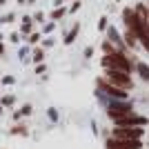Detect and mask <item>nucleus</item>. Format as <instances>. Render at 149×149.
<instances>
[{
  "label": "nucleus",
  "instance_id": "f3484780",
  "mask_svg": "<svg viewBox=\"0 0 149 149\" xmlns=\"http://www.w3.org/2000/svg\"><path fill=\"white\" fill-rule=\"evenodd\" d=\"M78 9H80V0H76V2H74V5H71V9H69V11H71V13H74V11H78Z\"/></svg>",
  "mask_w": 149,
  "mask_h": 149
},
{
  "label": "nucleus",
  "instance_id": "b1692460",
  "mask_svg": "<svg viewBox=\"0 0 149 149\" xmlns=\"http://www.w3.org/2000/svg\"><path fill=\"white\" fill-rule=\"evenodd\" d=\"M147 7H149V5H147Z\"/></svg>",
  "mask_w": 149,
  "mask_h": 149
},
{
  "label": "nucleus",
  "instance_id": "9d476101",
  "mask_svg": "<svg viewBox=\"0 0 149 149\" xmlns=\"http://www.w3.org/2000/svg\"><path fill=\"white\" fill-rule=\"evenodd\" d=\"M123 40H125V45H127V49H136L138 45V38H136V33H131L129 29H125V33H123Z\"/></svg>",
  "mask_w": 149,
  "mask_h": 149
},
{
  "label": "nucleus",
  "instance_id": "dca6fc26",
  "mask_svg": "<svg viewBox=\"0 0 149 149\" xmlns=\"http://www.w3.org/2000/svg\"><path fill=\"white\" fill-rule=\"evenodd\" d=\"M11 134H27V129H25V127H13Z\"/></svg>",
  "mask_w": 149,
  "mask_h": 149
},
{
  "label": "nucleus",
  "instance_id": "2eb2a0df",
  "mask_svg": "<svg viewBox=\"0 0 149 149\" xmlns=\"http://www.w3.org/2000/svg\"><path fill=\"white\" fill-rule=\"evenodd\" d=\"M98 29H100V31H105V29H107V18H100V22H98Z\"/></svg>",
  "mask_w": 149,
  "mask_h": 149
},
{
  "label": "nucleus",
  "instance_id": "423d86ee",
  "mask_svg": "<svg viewBox=\"0 0 149 149\" xmlns=\"http://www.w3.org/2000/svg\"><path fill=\"white\" fill-rule=\"evenodd\" d=\"M105 149H143V143H140V138L138 140H125V138L109 136L105 140Z\"/></svg>",
  "mask_w": 149,
  "mask_h": 149
},
{
  "label": "nucleus",
  "instance_id": "aec40b11",
  "mask_svg": "<svg viewBox=\"0 0 149 149\" xmlns=\"http://www.w3.org/2000/svg\"><path fill=\"white\" fill-rule=\"evenodd\" d=\"M2 54H5V45L0 42V56H2Z\"/></svg>",
  "mask_w": 149,
  "mask_h": 149
},
{
  "label": "nucleus",
  "instance_id": "6e6552de",
  "mask_svg": "<svg viewBox=\"0 0 149 149\" xmlns=\"http://www.w3.org/2000/svg\"><path fill=\"white\" fill-rule=\"evenodd\" d=\"M105 31H107V40H109L116 49H118V51H127V45H125L123 36L118 33V29H116V27H107Z\"/></svg>",
  "mask_w": 149,
  "mask_h": 149
},
{
  "label": "nucleus",
  "instance_id": "4be33fe9",
  "mask_svg": "<svg viewBox=\"0 0 149 149\" xmlns=\"http://www.w3.org/2000/svg\"><path fill=\"white\" fill-rule=\"evenodd\" d=\"M56 2H58V5H60V2H67V0H56Z\"/></svg>",
  "mask_w": 149,
  "mask_h": 149
},
{
  "label": "nucleus",
  "instance_id": "0eeeda50",
  "mask_svg": "<svg viewBox=\"0 0 149 149\" xmlns=\"http://www.w3.org/2000/svg\"><path fill=\"white\" fill-rule=\"evenodd\" d=\"M143 134H145V127H116L113 125L111 129V136L125 138V140H138V138H143Z\"/></svg>",
  "mask_w": 149,
  "mask_h": 149
},
{
  "label": "nucleus",
  "instance_id": "f03ea898",
  "mask_svg": "<svg viewBox=\"0 0 149 149\" xmlns=\"http://www.w3.org/2000/svg\"><path fill=\"white\" fill-rule=\"evenodd\" d=\"M136 11H138V25H136V38L140 47L149 54V22H147V5H136Z\"/></svg>",
  "mask_w": 149,
  "mask_h": 149
},
{
  "label": "nucleus",
  "instance_id": "f8f14e48",
  "mask_svg": "<svg viewBox=\"0 0 149 149\" xmlns=\"http://www.w3.org/2000/svg\"><path fill=\"white\" fill-rule=\"evenodd\" d=\"M42 60H45V49L36 47V49H33V62H42Z\"/></svg>",
  "mask_w": 149,
  "mask_h": 149
},
{
  "label": "nucleus",
  "instance_id": "a211bd4d",
  "mask_svg": "<svg viewBox=\"0 0 149 149\" xmlns=\"http://www.w3.org/2000/svg\"><path fill=\"white\" fill-rule=\"evenodd\" d=\"M2 105H13V96H7V98H2Z\"/></svg>",
  "mask_w": 149,
  "mask_h": 149
},
{
  "label": "nucleus",
  "instance_id": "f257e3e1",
  "mask_svg": "<svg viewBox=\"0 0 149 149\" xmlns=\"http://www.w3.org/2000/svg\"><path fill=\"white\" fill-rule=\"evenodd\" d=\"M100 65L105 69H120V71H127V74L134 71V60L127 56V51H118V49L111 51V54H105Z\"/></svg>",
  "mask_w": 149,
  "mask_h": 149
},
{
  "label": "nucleus",
  "instance_id": "7ed1b4c3",
  "mask_svg": "<svg viewBox=\"0 0 149 149\" xmlns=\"http://www.w3.org/2000/svg\"><path fill=\"white\" fill-rule=\"evenodd\" d=\"M105 78L111 82V85H116V87H120V89H127V91L134 87L131 74H127V71H120V69H105Z\"/></svg>",
  "mask_w": 149,
  "mask_h": 149
},
{
  "label": "nucleus",
  "instance_id": "9b49d317",
  "mask_svg": "<svg viewBox=\"0 0 149 149\" xmlns=\"http://www.w3.org/2000/svg\"><path fill=\"white\" fill-rule=\"evenodd\" d=\"M78 31H80V27H78V25H74V27H71V31H69L67 36H65V45H71V42H74V40H76V36H78Z\"/></svg>",
  "mask_w": 149,
  "mask_h": 149
},
{
  "label": "nucleus",
  "instance_id": "1a4fd4ad",
  "mask_svg": "<svg viewBox=\"0 0 149 149\" xmlns=\"http://www.w3.org/2000/svg\"><path fill=\"white\" fill-rule=\"evenodd\" d=\"M134 69H136V74L143 78L145 82H149V65L143 60H134Z\"/></svg>",
  "mask_w": 149,
  "mask_h": 149
},
{
  "label": "nucleus",
  "instance_id": "ddd939ff",
  "mask_svg": "<svg viewBox=\"0 0 149 149\" xmlns=\"http://www.w3.org/2000/svg\"><path fill=\"white\" fill-rule=\"evenodd\" d=\"M65 13H67V9H65V7H58V9H54V11H51V18H54V20H60Z\"/></svg>",
  "mask_w": 149,
  "mask_h": 149
},
{
  "label": "nucleus",
  "instance_id": "5701e85b",
  "mask_svg": "<svg viewBox=\"0 0 149 149\" xmlns=\"http://www.w3.org/2000/svg\"><path fill=\"white\" fill-rule=\"evenodd\" d=\"M0 113H2V105H0Z\"/></svg>",
  "mask_w": 149,
  "mask_h": 149
},
{
  "label": "nucleus",
  "instance_id": "4468645a",
  "mask_svg": "<svg viewBox=\"0 0 149 149\" xmlns=\"http://www.w3.org/2000/svg\"><path fill=\"white\" fill-rule=\"evenodd\" d=\"M27 38H29V42H31V45H36L38 40H40V33H29Z\"/></svg>",
  "mask_w": 149,
  "mask_h": 149
},
{
  "label": "nucleus",
  "instance_id": "412c9836",
  "mask_svg": "<svg viewBox=\"0 0 149 149\" xmlns=\"http://www.w3.org/2000/svg\"><path fill=\"white\" fill-rule=\"evenodd\" d=\"M147 22H149V7H147Z\"/></svg>",
  "mask_w": 149,
  "mask_h": 149
},
{
  "label": "nucleus",
  "instance_id": "6ab92c4d",
  "mask_svg": "<svg viewBox=\"0 0 149 149\" xmlns=\"http://www.w3.org/2000/svg\"><path fill=\"white\" fill-rule=\"evenodd\" d=\"M93 56V49L91 47H87V49H85V58H91Z\"/></svg>",
  "mask_w": 149,
  "mask_h": 149
},
{
  "label": "nucleus",
  "instance_id": "20e7f679",
  "mask_svg": "<svg viewBox=\"0 0 149 149\" xmlns=\"http://www.w3.org/2000/svg\"><path fill=\"white\" fill-rule=\"evenodd\" d=\"M96 87H98L100 93H105V96H109V98L127 100V89H120V87H116V85H111L107 78H98V80H96Z\"/></svg>",
  "mask_w": 149,
  "mask_h": 149
},
{
  "label": "nucleus",
  "instance_id": "39448f33",
  "mask_svg": "<svg viewBox=\"0 0 149 149\" xmlns=\"http://www.w3.org/2000/svg\"><path fill=\"white\" fill-rule=\"evenodd\" d=\"M149 120L145 116H138L136 111H129V113H123V116H116L113 118V125L116 127H145Z\"/></svg>",
  "mask_w": 149,
  "mask_h": 149
}]
</instances>
